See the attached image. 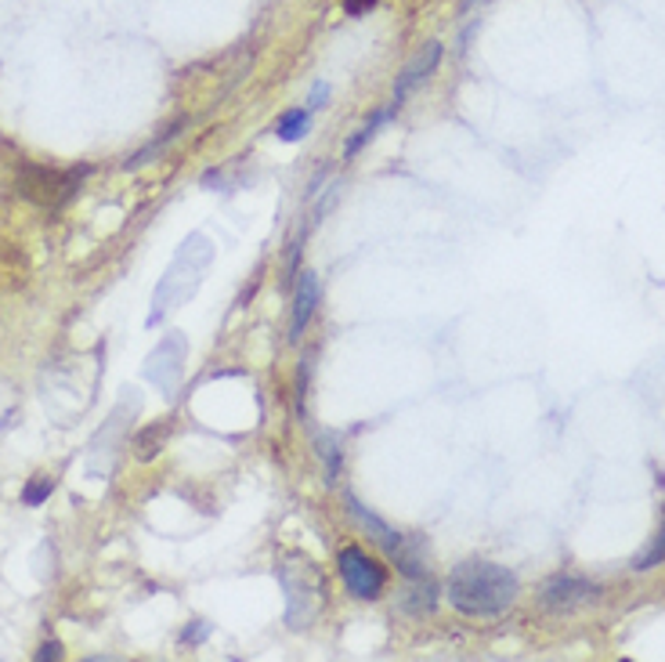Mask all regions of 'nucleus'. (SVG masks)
<instances>
[{
    "label": "nucleus",
    "instance_id": "f257e3e1",
    "mask_svg": "<svg viewBox=\"0 0 665 662\" xmlns=\"http://www.w3.org/2000/svg\"><path fill=\"white\" fill-rule=\"evenodd\" d=\"M448 605L470 619H492L517 601V576L495 561H463L448 572Z\"/></svg>",
    "mask_w": 665,
    "mask_h": 662
},
{
    "label": "nucleus",
    "instance_id": "f03ea898",
    "mask_svg": "<svg viewBox=\"0 0 665 662\" xmlns=\"http://www.w3.org/2000/svg\"><path fill=\"white\" fill-rule=\"evenodd\" d=\"M88 171H51V167H22L19 171V193L44 210H62L77 196L80 177Z\"/></svg>",
    "mask_w": 665,
    "mask_h": 662
},
{
    "label": "nucleus",
    "instance_id": "7ed1b4c3",
    "mask_svg": "<svg viewBox=\"0 0 665 662\" xmlns=\"http://www.w3.org/2000/svg\"><path fill=\"white\" fill-rule=\"evenodd\" d=\"M337 569H340V579H343V586H348L351 597L376 601L380 594H384L387 569L376 558H370L362 547H343L337 554Z\"/></svg>",
    "mask_w": 665,
    "mask_h": 662
},
{
    "label": "nucleus",
    "instance_id": "20e7f679",
    "mask_svg": "<svg viewBox=\"0 0 665 662\" xmlns=\"http://www.w3.org/2000/svg\"><path fill=\"white\" fill-rule=\"evenodd\" d=\"M597 594H600L597 583H586V579H575V576H557L542 590V608L572 612L579 605H586V601H597Z\"/></svg>",
    "mask_w": 665,
    "mask_h": 662
},
{
    "label": "nucleus",
    "instance_id": "39448f33",
    "mask_svg": "<svg viewBox=\"0 0 665 662\" xmlns=\"http://www.w3.org/2000/svg\"><path fill=\"white\" fill-rule=\"evenodd\" d=\"M182 359H185V340L182 337H166L163 345L149 355V365H145V376L152 384H160L163 392H174L177 387V376H182Z\"/></svg>",
    "mask_w": 665,
    "mask_h": 662
},
{
    "label": "nucleus",
    "instance_id": "423d86ee",
    "mask_svg": "<svg viewBox=\"0 0 665 662\" xmlns=\"http://www.w3.org/2000/svg\"><path fill=\"white\" fill-rule=\"evenodd\" d=\"M438 62H442V44L431 40L406 69H401V77H398V84H395V94H390V105H398V109H401V102H406L420 84H427V80H431Z\"/></svg>",
    "mask_w": 665,
    "mask_h": 662
},
{
    "label": "nucleus",
    "instance_id": "0eeeda50",
    "mask_svg": "<svg viewBox=\"0 0 665 662\" xmlns=\"http://www.w3.org/2000/svg\"><path fill=\"white\" fill-rule=\"evenodd\" d=\"M315 304H318V279L312 276V271H304L301 282H296V301H293V326H290L293 340H301L307 323H312Z\"/></svg>",
    "mask_w": 665,
    "mask_h": 662
},
{
    "label": "nucleus",
    "instance_id": "6e6552de",
    "mask_svg": "<svg viewBox=\"0 0 665 662\" xmlns=\"http://www.w3.org/2000/svg\"><path fill=\"white\" fill-rule=\"evenodd\" d=\"M348 507H351L354 522H359V525H365V532H370V536H373V539L380 543V547L387 550V554H395V550L401 547V539H406V536H398L395 529H387L384 522H380L376 514H370V511H365V507H362L359 500H354V496H348Z\"/></svg>",
    "mask_w": 665,
    "mask_h": 662
},
{
    "label": "nucleus",
    "instance_id": "1a4fd4ad",
    "mask_svg": "<svg viewBox=\"0 0 665 662\" xmlns=\"http://www.w3.org/2000/svg\"><path fill=\"white\" fill-rule=\"evenodd\" d=\"M166 439H171V423H149L145 431L135 434V456L141 460V464H149V460H156L163 453Z\"/></svg>",
    "mask_w": 665,
    "mask_h": 662
},
{
    "label": "nucleus",
    "instance_id": "9d476101",
    "mask_svg": "<svg viewBox=\"0 0 665 662\" xmlns=\"http://www.w3.org/2000/svg\"><path fill=\"white\" fill-rule=\"evenodd\" d=\"M395 113H398V105H384V109H376L373 116H370V120H365L362 127H359V131H354L351 138H348V146H343V156H354V152H359L362 146H365V141H370L376 131H380V127H384V124H390V120H395Z\"/></svg>",
    "mask_w": 665,
    "mask_h": 662
},
{
    "label": "nucleus",
    "instance_id": "9b49d317",
    "mask_svg": "<svg viewBox=\"0 0 665 662\" xmlns=\"http://www.w3.org/2000/svg\"><path fill=\"white\" fill-rule=\"evenodd\" d=\"M307 127H312V109H290L282 113V120L276 124V135L282 141H301L307 135Z\"/></svg>",
    "mask_w": 665,
    "mask_h": 662
},
{
    "label": "nucleus",
    "instance_id": "f8f14e48",
    "mask_svg": "<svg viewBox=\"0 0 665 662\" xmlns=\"http://www.w3.org/2000/svg\"><path fill=\"white\" fill-rule=\"evenodd\" d=\"M662 561H665V511H662V525H658V532H655V536H651L648 550L633 561V569H637V572H651V569H658Z\"/></svg>",
    "mask_w": 665,
    "mask_h": 662
},
{
    "label": "nucleus",
    "instance_id": "ddd939ff",
    "mask_svg": "<svg viewBox=\"0 0 665 662\" xmlns=\"http://www.w3.org/2000/svg\"><path fill=\"white\" fill-rule=\"evenodd\" d=\"M434 601H438V590H434V583L427 576H420V586H412L409 590V612H431L434 608Z\"/></svg>",
    "mask_w": 665,
    "mask_h": 662
},
{
    "label": "nucleus",
    "instance_id": "4468645a",
    "mask_svg": "<svg viewBox=\"0 0 665 662\" xmlns=\"http://www.w3.org/2000/svg\"><path fill=\"white\" fill-rule=\"evenodd\" d=\"M51 489H55V481L47 478V475H37V478H30L26 481V489H22V503L26 507H40L47 496H51Z\"/></svg>",
    "mask_w": 665,
    "mask_h": 662
},
{
    "label": "nucleus",
    "instance_id": "2eb2a0df",
    "mask_svg": "<svg viewBox=\"0 0 665 662\" xmlns=\"http://www.w3.org/2000/svg\"><path fill=\"white\" fill-rule=\"evenodd\" d=\"M373 8H376V0H343V11H348L351 19H362V15H370Z\"/></svg>",
    "mask_w": 665,
    "mask_h": 662
},
{
    "label": "nucleus",
    "instance_id": "dca6fc26",
    "mask_svg": "<svg viewBox=\"0 0 665 662\" xmlns=\"http://www.w3.org/2000/svg\"><path fill=\"white\" fill-rule=\"evenodd\" d=\"M326 94H329V88L326 84H315V91H312V102H307V109H323V105H326Z\"/></svg>",
    "mask_w": 665,
    "mask_h": 662
},
{
    "label": "nucleus",
    "instance_id": "f3484780",
    "mask_svg": "<svg viewBox=\"0 0 665 662\" xmlns=\"http://www.w3.org/2000/svg\"><path fill=\"white\" fill-rule=\"evenodd\" d=\"M37 659H40V662H44V659H62V644H58V641H47V644H40Z\"/></svg>",
    "mask_w": 665,
    "mask_h": 662
}]
</instances>
